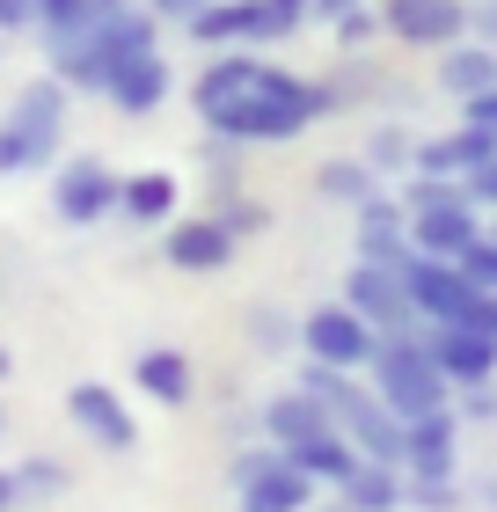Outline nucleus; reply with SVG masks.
<instances>
[{
	"label": "nucleus",
	"instance_id": "obj_1",
	"mask_svg": "<svg viewBox=\"0 0 497 512\" xmlns=\"http://www.w3.org/2000/svg\"><path fill=\"white\" fill-rule=\"evenodd\" d=\"M337 88L329 81H307V74H286V66H264V81H256V96L242 110H227L212 139H234V147H256V139H300L307 125L337 118Z\"/></svg>",
	"mask_w": 497,
	"mask_h": 512
},
{
	"label": "nucleus",
	"instance_id": "obj_2",
	"mask_svg": "<svg viewBox=\"0 0 497 512\" xmlns=\"http://www.w3.org/2000/svg\"><path fill=\"white\" fill-rule=\"evenodd\" d=\"M373 395L410 425V417H432V410H446L454 403V381L439 374V359L424 352V337H388L381 352H373Z\"/></svg>",
	"mask_w": 497,
	"mask_h": 512
},
{
	"label": "nucleus",
	"instance_id": "obj_3",
	"mask_svg": "<svg viewBox=\"0 0 497 512\" xmlns=\"http://www.w3.org/2000/svg\"><path fill=\"white\" fill-rule=\"evenodd\" d=\"M402 286H410L417 322H454V330H476L483 286H468L461 264H446V256H410V264H402Z\"/></svg>",
	"mask_w": 497,
	"mask_h": 512
},
{
	"label": "nucleus",
	"instance_id": "obj_4",
	"mask_svg": "<svg viewBox=\"0 0 497 512\" xmlns=\"http://www.w3.org/2000/svg\"><path fill=\"white\" fill-rule=\"evenodd\" d=\"M227 476H234L242 512H307L315 505V476H300L278 447H242Z\"/></svg>",
	"mask_w": 497,
	"mask_h": 512
},
{
	"label": "nucleus",
	"instance_id": "obj_5",
	"mask_svg": "<svg viewBox=\"0 0 497 512\" xmlns=\"http://www.w3.org/2000/svg\"><path fill=\"white\" fill-rule=\"evenodd\" d=\"M344 308L359 315L366 330H381V344L424 330L417 308H410V286H402V271H395V264H351V271H344Z\"/></svg>",
	"mask_w": 497,
	"mask_h": 512
},
{
	"label": "nucleus",
	"instance_id": "obj_6",
	"mask_svg": "<svg viewBox=\"0 0 497 512\" xmlns=\"http://www.w3.org/2000/svg\"><path fill=\"white\" fill-rule=\"evenodd\" d=\"M300 352L315 366H344V374H366L373 352H381V330H366L359 315L344 308V300H329V308H307L300 315Z\"/></svg>",
	"mask_w": 497,
	"mask_h": 512
},
{
	"label": "nucleus",
	"instance_id": "obj_7",
	"mask_svg": "<svg viewBox=\"0 0 497 512\" xmlns=\"http://www.w3.org/2000/svg\"><path fill=\"white\" fill-rule=\"evenodd\" d=\"M117 183L96 154H74V161H52V213L66 227H96V220H117Z\"/></svg>",
	"mask_w": 497,
	"mask_h": 512
},
{
	"label": "nucleus",
	"instance_id": "obj_8",
	"mask_svg": "<svg viewBox=\"0 0 497 512\" xmlns=\"http://www.w3.org/2000/svg\"><path fill=\"white\" fill-rule=\"evenodd\" d=\"M234 242L212 213H176L169 227H161V256H169V271H183V278H220L227 264H234Z\"/></svg>",
	"mask_w": 497,
	"mask_h": 512
},
{
	"label": "nucleus",
	"instance_id": "obj_9",
	"mask_svg": "<svg viewBox=\"0 0 497 512\" xmlns=\"http://www.w3.org/2000/svg\"><path fill=\"white\" fill-rule=\"evenodd\" d=\"M8 125L22 132V147H30L37 169H52L59 147H66V88L44 74V81H22L15 103H8Z\"/></svg>",
	"mask_w": 497,
	"mask_h": 512
},
{
	"label": "nucleus",
	"instance_id": "obj_10",
	"mask_svg": "<svg viewBox=\"0 0 497 512\" xmlns=\"http://www.w3.org/2000/svg\"><path fill=\"white\" fill-rule=\"evenodd\" d=\"M66 417H74V432H88L103 454H132L139 447V417L110 381H74L66 388Z\"/></svg>",
	"mask_w": 497,
	"mask_h": 512
},
{
	"label": "nucleus",
	"instance_id": "obj_11",
	"mask_svg": "<svg viewBox=\"0 0 497 512\" xmlns=\"http://www.w3.org/2000/svg\"><path fill=\"white\" fill-rule=\"evenodd\" d=\"M381 22L410 52H446L468 37V0H381Z\"/></svg>",
	"mask_w": 497,
	"mask_h": 512
},
{
	"label": "nucleus",
	"instance_id": "obj_12",
	"mask_svg": "<svg viewBox=\"0 0 497 512\" xmlns=\"http://www.w3.org/2000/svg\"><path fill=\"white\" fill-rule=\"evenodd\" d=\"M264 66H271V59H256V52H212V59H205V74L191 81V110L205 118V132L220 125L227 110H242V103L256 96Z\"/></svg>",
	"mask_w": 497,
	"mask_h": 512
},
{
	"label": "nucleus",
	"instance_id": "obj_13",
	"mask_svg": "<svg viewBox=\"0 0 497 512\" xmlns=\"http://www.w3.org/2000/svg\"><path fill=\"white\" fill-rule=\"evenodd\" d=\"M424 352L439 359V374L454 388H476V381H497V337L483 330H454V322H424Z\"/></svg>",
	"mask_w": 497,
	"mask_h": 512
},
{
	"label": "nucleus",
	"instance_id": "obj_14",
	"mask_svg": "<svg viewBox=\"0 0 497 512\" xmlns=\"http://www.w3.org/2000/svg\"><path fill=\"white\" fill-rule=\"evenodd\" d=\"M169 88H176L169 59H161V52H139V59H117V66H110L103 103L117 110V118H154V110L169 103Z\"/></svg>",
	"mask_w": 497,
	"mask_h": 512
},
{
	"label": "nucleus",
	"instance_id": "obj_15",
	"mask_svg": "<svg viewBox=\"0 0 497 512\" xmlns=\"http://www.w3.org/2000/svg\"><path fill=\"white\" fill-rule=\"evenodd\" d=\"M483 235V213L468 198L454 205H424V213H410V249L417 256H446V264H461V249Z\"/></svg>",
	"mask_w": 497,
	"mask_h": 512
},
{
	"label": "nucleus",
	"instance_id": "obj_16",
	"mask_svg": "<svg viewBox=\"0 0 497 512\" xmlns=\"http://www.w3.org/2000/svg\"><path fill=\"white\" fill-rule=\"evenodd\" d=\"M351 235H359V264H410V213H402V198H381L373 191L366 205H359V227H351Z\"/></svg>",
	"mask_w": 497,
	"mask_h": 512
},
{
	"label": "nucleus",
	"instance_id": "obj_17",
	"mask_svg": "<svg viewBox=\"0 0 497 512\" xmlns=\"http://www.w3.org/2000/svg\"><path fill=\"white\" fill-rule=\"evenodd\" d=\"M402 469H410V483H446L454 476V410H432V417H410V425H402Z\"/></svg>",
	"mask_w": 497,
	"mask_h": 512
},
{
	"label": "nucleus",
	"instance_id": "obj_18",
	"mask_svg": "<svg viewBox=\"0 0 497 512\" xmlns=\"http://www.w3.org/2000/svg\"><path fill=\"white\" fill-rule=\"evenodd\" d=\"M337 432L351 439V447H359V461H388V469H402V417H395L373 388L337 417Z\"/></svg>",
	"mask_w": 497,
	"mask_h": 512
},
{
	"label": "nucleus",
	"instance_id": "obj_19",
	"mask_svg": "<svg viewBox=\"0 0 497 512\" xmlns=\"http://www.w3.org/2000/svg\"><path fill=\"white\" fill-rule=\"evenodd\" d=\"M132 388H147L161 410H183L198 395V366H191V352H176V344H154V352L132 359Z\"/></svg>",
	"mask_w": 497,
	"mask_h": 512
},
{
	"label": "nucleus",
	"instance_id": "obj_20",
	"mask_svg": "<svg viewBox=\"0 0 497 512\" xmlns=\"http://www.w3.org/2000/svg\"><path fill=\"white\" fill-rule=\"evenodd\" d=\"M264 432H271V447L278 454H293L307 447V439H322V432H337V417H329L315 395H300V388H278L271 403H264Z\"/></svg>",
	"mask_w": 497,
	"mask_h": 512
},
{
	"label": "nucleus",
	"instance_id": "obj_21",
	"mask_svg": "<svg viewBox=\"0 0 497 512\" xmlns=\"http://www.w3.org/2000/svg\"><path fill=\"white\" fill-rule=\"evenodd\" d=\"M176 205H183V183L169 169H139L117 183V220H132V227H169Z\"/></svg>",
	"mask_w": 497,
	"mask_h": 512
},
{
	"label": "nucleus",
	"instance_id": "obj_22",
	"mask_svg": "<svg viewBox=\"0 0 497 512\" xmlns=\"http://www.w3.org/2000/svg\"><path fill=\"white\" fill-rule=\"evenodd\" d=\"M439 88H446L454 103H468V96H483V88H497V52H490V44H476V37L446 44V52H439Z\"/></svg>",
	"mask_w": 497,
	"mask_h": 512
},
{
	"label": "nucleus",
	"instance_id": "obj_23",
	"mask_svg": "<svg viewBox=\"0 0 497 512\" xmlns=\"http://www.w3.org/2000/svg\"><path fill=\"white\" fill-rule=\"evenodd\" d=\"M337 491H344V512H402V491H410V483H402L388 461H359Z\"/></svg>",
	"mask_w": 497,
	"mask_h": 512
},
{
	"label": "nucleus",
	"instance_id": "obj_24",
	"mask_svg": "<svg viewBox=\"0 0 497 512\" xmlns=\"http://www.w3.org/2000/svg\"><path fill=\"white\" fill-rule=\"evenodd\" d=\"M315 191L329 205H351V213H359V205L381 191V176L366 169V154H337V161H322V169H315Z\"/></svg>",
	"mask_w": 497,
	"mask_h": 512
},
{
	"label": "nucleus",
	"instance_id": "obj_25",
	"mask_svg": "<svg viewBox=\"0 0 497 512\" xmlns=\"http://www.w3.org/2000/svg\"><path fill=\"white\" fill-rule=\"evenodd\" d=\"M286 461L300 476H315V491H322V483H344L351 469H359V447H351L344 432H322V439H307V447H293Z\"/></svg>",
	"mask_w": 497,
	"mask_h": 512
},
{
	"label": "nucleus",
	"instance_id": "obj_26",
	"mask_svg": "<svg viewBox=\"0 0 497 512\" xmlns=\"http://www.w3.org/2000/svg\"><path fill=\"white\" fill-rule=\"evenodd\" d=\"M293 388H300V395H315L329 417H344V410L366 395V388H359V374H344V366H315V359L300 366V381H293Z\"/></svg>",
	"mask_w": 497,
	"mask_h": 512
},
{
	"label": "nucleus",
	"instance_id": "obj_27",
	"mask_svg": "<svg viewBox=\"0 0 497 512\" xmlns=\"http://www.w3.org/2000/svg\"><path fill=\"white\" fill-rule=\"evenodd\" d=\"M242 330H249L256 352H286V344H300V322L286 308H271V300H256V308L242 315Z\"/></svg>",
	"mask_w": 497,
	"mask_h": 512
},
{
	"label": "nucleus",
	"instance_id": "obj_28",
	"mask_svg": "<svg viewBox=\"0 0 497 512\" xmlns=\"http://www.w3.org/2000/svg\"><path fill=\"white\" fill-rule=\"evenodd\" d=\"M410 154H417V139L402 132V125L366 132V169H373V176H410Z\"/></svg>",
	"mask_w": 497,
	"mask_h": 512
},
{
	"label": "nucleus",
	"instance_id": "obj_29",
	"mask_svg": "<svg viewBox=\"0 0 497 512\" xmlns=\"http://www.w3.org/2000/svg\"><path fill=\"white\" fill-rule=\"evenodd\" d=\"M96 30V0H37V37H81Z\"/></svg>",
	"mask_w": 497,
	"mask_h": 512
},
{
	"label": "nucleus",
	"instance_id": "obj_30",
	"mask_svg": "<svg viewBox=\"0 0 497 512\" xmlns=\"http://www.w3.org/2000/svg\"><path fill=\"white\" fill-rule=\"evenodd\" d=\"M212 220H220L234 242H249V235H264V227H271V205H256V198H242V191H227Z\"/></svg>",
	"mask_w": 497,
	"mask_h": 512
},
{
	"label": "nucleus",
	"instance_id": "obj_31",
	"mask_svg": "<svg viewBox=\"0 0 497 512\" xmlns=\"http://www.w3.org/2000/svg\"><path fill=\"white\" fill-rule=\"evenodd\" d=\"M329 30H337V52H366L373 37H388V22H381V8H366V0H359V8L337 15Z\"/></svg>",
	"mask_w": 497,
	"mask_h": 512
},
{
	"label": "nucleus",
	"instance_id": "obj_32",
	"mask_svg": "<svg viewBox=\"0 0 497 512\" xmlns=\"http://www.w3.org/2000/svg\"><path fill=\"white\" fill-rule=\"evenodd\" d=\"M15 476H22V498H59L66 491V469H59V461H44V454L15 461Z\"/></svg>",
	"mask_w": 497,
	"mask_h": 512
},
{
	"label": "nucleus",
	"instance_id": "obj_33",
	"mask_svg": "<svg viewBox=\"0 0 497 512\" xmlns=\"http://www.w3.org/2000/svg\"><path fill=\"white\" fill-rule=\"evenodd\" d=\"M454 161H461V176H476L483 161H497V132H476V125H461V132H454Z\"/></svg>",
	"mask_w": 497,
	"mask_h": 512
},
{
	"label": "nucleus",
	"instance_id": "obj_34",
	"mask_svg": "<svg viewBox=\"0 0 497 512\" xmlns=\"http://www.w3.org/2000/svg\"><path fill=\"white\" fill-rule=\"evenodd\" d=\"M461 271H468V286L497 293V242H490V235H476V242L461 249Z\"/></svg>",
	"mask_w": 497,
	"mask_h": 512
},
{
	"label": "nucleus",
	"instance_id": "obj_35",
	"mask_svg": "<svg viewBox=\"0 0 497 512\" xmlns=\"http://www.w3.org/2000/svg\"><path fill=\"white\" fill-rule=\"evenodd\" d=\"M461 191H468V205H476V213H497V161H483L476 176H461Z\"/></svg>",
	"mask_w": 497,
	"mask_h": 512
},
{
	"label": "nucleus",
	"instance_id": "obj_36",
	"mask_svg": "<svg viewBox=\"0 0 497 512\" xmlns=\"http://www.w3.org/2000/svg\"><path fill=\"white\" fill-rule=\"evenodd\" d=\"M0 37H37V0H0Z\"/></svg>",
	"mask_w": 497,
	"mask_h": 512
},
{
	"label": "nucleus",
	"instance_id": "obj_37",
	"mask_svg": "<svg viewBox=\"0 0 497 512\" xmlns=\"http://www.w3.org/2000/svg\"><path fill=\"white\" fill-rule=\"evenodd\" d=\"M22 169H37V161H30V147H22V132L0 118V176H22Z\"/></svg>",
	"mask_w": 497,
	"mask_h": 512
},
{
	"label": "nucleus",
	"instance_id": "obj_38",
	"mask_svg": "<svg viewBox=\"0 0 497 512\" xmlns=\"http://www.w3.org/2000/svg\"><path fill=\"white\" fill-rule=\"evenodd\" d=\"M402 498H410L417 512H454V476H446V483H410Z\"/></svg>",
	"mask_w": 497,
	"mask_h": 512
},
{
	"label": "nucleus",
	"instance_id": "obj_39",
	"mask_svg": "<svg viewBox=\"0 0 497 512\" xmlns=\"http://www.w3.org/2000/svg\"><path fill=\"white\" fill-rule=\"evenodd\" d=\"M468 37L497 52V0H468Z\"/></svg>",
	"mask_w": 497,
	"mask_h": 512
},
{
	"label": "nucleus",
	"instance_id": "obj_40",
	"mask_svg": "<svg viewBox=\"0 0 497 512\" xmlns=\"http://www.w3.org/2000/svg\"><path fill=\"white\" fill-rule=\"evenodd\" d=\"M461 410L476 417V425H490V417H497V381H476V388H461Z\"/></svg>",
	"mask_w": 497,
	"mask_h": 512
},
{
	"label": "nucleus",
	"instance_id": "obj_41",
	"mask_svg": "<svg viewBox=\"0 0 497 512\" xmlns=\"http://www.w3.org/2000/svg\"><path fill=\"white\" fill-rule=\"evenodd\" d=\"M461 125L497 132V88H483V96H468V103H461Z\"/></svg>",
	"mask_w": 497,
	"mask_h": 512
},
{
	"label": "nucleus",
	"instance_id": "obj_42",
	"mask_svg": "<svg viewBox=\"0 0 497 512\" xmlns=\"http://www.w3.org/2000/svg\"><path fill=\"white\" fill-rule=\"evenodd\" d=\"M198 8H205V0H147V15H154V22H176V30H183Z\"/></svg>",
	"mask_w": 497,
	"mask_h": 512
},
{
	"label": "nucleus",
	"instance_id": "obj_43",
	"mask_svg": "<svg viewBox=\"0 0 497 512\" xmlns=\"http://www.w3.org/2000/svg\"><path fill=\"white\" fill-rule=\"evenodd\" d=\"M30 498H22V476L15 469H0V512H22Z\"/></svg>",
	"mask_w": 497,
	"mask_h": 512
},
{
	"label": "nucleus",
	"instance_id": "obj_44",
	"mask_svg": "<svg viewBox=\"0 0 497 512\" xmlns=\"http://www.w3.org/2000/svg\"><path fill=\"white\" fill-rule=\"evenodd\" d=\"M359 0H307V22H337V15H351Z\"/></svg>",
	"mask_w": 497,
	"mask_h": 512
},
{
	"label": "nucleus",
	"instance_id": "obj_45",
	"mask_svg": "<svg viewBox=\"0 0 497 512\" xmlns=\"http://www.w3.org/2000/svg\"><path fill=\"white\" fill-rule=\"evenodd\" d=\"M8 374H15V359H8V352H0V381H8Z\"/></svg>",
	"mask_w": 497,
	"mask_h": 512
},
{
	"label": "nucleus",
	"instance_id": "obj_46",
	"mask_svg": "<svg viewBox=\"0 0 497 512\" xmlns=\"http://www.w3.org/2000/svg\"><path fill=\"white\" fill-rule=\"evenodd\" d=\"M0 432H8V410H0Z\"/></svg>",
	"mask_w": 497,
	"mask_h": 512
},
{
	"label": "nucleus",
	"instance_id": "obj_47",
	"mask_svg": "<svg viewBox=\"0 0 497 512\" xmlns=\"http://www.w3.org/2000/svg\"><path fill=\"white\" fill-rule=\"evenodd\" d=\"M490 242H497V220H490Z\"/></svg>",
	"mask_w": 497,
	"mask_h": 512
},
{
	"label": "nucleus",
	"instance_id": "obj_48",
	"mask_svg": "<svg viewBox=\"0 0 497 512\" xmlns=\"http://www.w3.org/2000/svg\"><path fill=\"white\" fill-rule=\"evenodd\" d=\"M293 8H307V0H293Z\"/></svg>",
	"mask_w": 497,
	"mask_h": 512
}]
</instances>
